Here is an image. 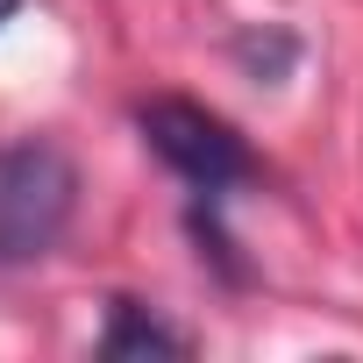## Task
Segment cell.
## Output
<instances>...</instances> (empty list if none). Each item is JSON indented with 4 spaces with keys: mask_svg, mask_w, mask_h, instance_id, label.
Instances as JSON below:
<instances>
[{
    "mask_svg": "<svg viewBox=\"0 0 363 363\" xmlns=\"http://www.w3.org/2000/svg\"><path fill=\"white\" fill-rule=\"evenodd\" d=\"M135 128H143V143L186 178L200 200H228L235 186L257 178V157H250V143L235 135V121H221V114L200 107V100L157 93V100L135 107Z\"/></svg>",
    "mask_w": 363,
    "mask_h": 363,
    "instance_id": "obj_2",
    "label": "cell"
},
{
    "mask_svg": "<svg viewBox=\"0 0 363 363\" xmlns=\"http://www.w3.org/2000/svg\"><path fill=\"white\" fill-rule=\"evenodd\" d=\"M15 8H22V0H0V22H8V15H15Z\"/></svg>",
    "mask_w": 363,
    "mask_h": 363,
    "instance_id": "obj_4",
    "label": "cell"
},
{
    "mask_svg": "<svg viewBox=\"0 0 363 363\" xmlns=\"http://www.w3.org/2000/svg\"><path fill=\"white\" fill-rule=\"evenodd\" d=\"M193 342L178 335V328H164L150 306H135V299H114L107 306V335H100V356H186Z\"/></svg>",
    "mask_w": 363,
    "mask_h": 363,
    "instance_id": "obj_3",
    "label": "cell"
},
{
    "mask_svg": "<svg viewBox=\"0 0 363 363\" xmlns=\"http://www.w3.org/2000/svg\"><path fill=\"white\" fill-rule=\"evenodd\" d=\"M79 214V171L57 143H0V264H36Z\"/></svg>",
    "mask_w": 363,
    "mask_h": 363,
    "instance_id": "obj_1",
    "label": "cell"
}]
</instances>
